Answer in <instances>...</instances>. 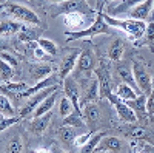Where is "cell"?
Segmentation results:
<instances>
[{"label": "cell", "instance_id": "1f68e13d", "mask_svg": "<svg viewBox=\"0 0 154 153\" xmlns=\"http://www.w3.org/2000/svg\"><path fill=\"white\" fill-rule=\"evenodd\" d=\"M63 125H69V127H72V129H75V130H83L86 127V124H85V121L82 118V114L77 113L75 110L63 119Z\"/></svg>", "mask_w": 154, "mask_h": 153}, {"label": "cell", "instance_id": "5b68a950", "mask_svg": "<svg viewBox=\"0 0 154 153\" xmlns=\"http://www.w3.org/2000/svg\"><path fill=\"white\" fill-rule=\"evenodd\" d=\"M69 12L94 14V11L85 3V0H66V2H63V3L53 5V8H51V17H57V16H62V14H69Z\"/></svg>", "mask_w": 154, "mask_h": 153}, {"label": "cell", "instance_id": "f546056e", "mask_svg": "<svg viewBox=\"0 0 154 153\" xmlns=\"http://www.w3.org/2000/svg\"><path fill=\"white\" fill-rule=\"evenodd\" d=\"M125 53V46H123V40L122 39H116L112 40V43L108 48V57L112 62H120Z\"/></svg>", "mask_w": 154, "mask_h": 153}, {"label": "cell", "instance_id": "484cf974", "mask_svg": "<svg viewBox=\"0 0 154 153\" xmlns=\"http://www.w3.org/2000/svg\"><path fill=\"white\" fill-rule=\"evenodd\" d=\"M23 25L17 20H0V37H11L19 34Z\"/></svg>", "mask_w": 154, "mask_h": 153}, {"label": "cell", "instance_id": "c3c4849f", "mask_svg": "<svg viewBox=\"0 0 154 153\" xmlns=\"http://www.w3.org/2000/svg\"><path fill=\"white\" fill-rule=\"evenodd\" d=\"M2 9H5V5H0V11H2Z\"/></svg>", "mask_w": 154, "mask_h": 153}, {"label": "cell", "instance_id": "e0dca14e", "mask_svg": "<svg viewBox=\"0 0 154 153\" xmlns=\"http://www.w3.org/2000/svg\"><path fill=\"white\" fill-rule=\"evenodd\" d=\"M123 102L134 111V114L137 116V121H145L148 118V113H146V96L145 94L140 93L136 99L123 100Z\"/></svg>", "mask_w": 154, "mask_h": 153}, {"label": "cell", "instance_id": "8d00e7d4", "mask_svg": "<svg viewBox=\"0 0 154 153\" xmlns=\"http://www.w3.org/2000/svg\"><path fill=\"white\" fill-rule=\"evenodd\" d=\"M74 111V107H72V102L66 97V96H63L59 102V114L63 118H66L68 114H71Z\"/></svg>", "mask_w": 154, "mask_h": 153}, {"label": "cell", "instance_id": "4316f807", "mask_svg": "<svg viewBox=\"0 0 154 153\" xmlns=\"http://www.w3.org/2000/svg\"><path fill=\"white\" fill-rule=\"evenodd\" d=\"M57 93H59V90H56L53 94H49L48 97H45V99L40 102V105L34 110L32 118L43 116V114H46V113H49L51 110H53V107H54V104H56V99H57Z\"/></svg>", "mask_w": 154, "mask_h": 153}, {"label": "cell", "instance_id": "3957f363", "mask_svg": "<svg viewBox=\"0 0 154 153\" xmlns=\"http://www.w3.org/2000/svg\"><path fill=\"white\" fill-rule=\"evenodd\" d=\"M5 11H6L8 16H11L17 22L32 25V27H40V17H38L35 12L31 8H28V6H23V5H19V3H12V2H6L5 3Z\"/></svg>", "mask_w": 154, "mask_h": 153}, {"label": "cell", "instance_id": "ba28073f", "mask_svg": "<svg viewBox=\"0 0 154 153\" xmlns=\"http://www.w3.org/2000/svg\"><path fill=\"white\" fill-rule=\"evenodd\" d=\"M59 88H60V85H54V87L45 88V90H42V91H38V93L29 96V97H28V102H26V104H25V107L20 110L19 116H20L22 119H26L28 116H32L34 110L40 105V102H42L45 97H48L49 94H53L56 90H59Z\"/></svg>", "mask_w": 154, "mask_h": 153}, {"label": "cell", "instance_id": "4dcf8cb0", "mask_svg": "<svg viewBox=\"0 0 154 153\" xmlns=\"http://www.w3.org/2000/svg\"><path fill=\"white\" fill-rule=\"evenodd\" d=\"M28 84L26 82H2V85H0V90L2 91H8V93H12V94H20L23 93L25 90H28Z\"/></svg>", "mask_w": 154, "mask_h": 153}, {"label": "cell", "instance_id": "9a60e30c", "mask_svg": "<svg viewBox=\"0 0 154 153\" xmlns=\"http://www.w3.org/2000/svg\"><path fill=\"white\" fill-rule=\"evenodd\" d=\"M14 63L17 65L14 57L0 53V81L2 82H11L14 79V68H12Z\"/></svg>", "mask_w": 154, "mask_h": 153}, {"label": "cell", "instance_id": "f1b7e54d", "mask_svg": "<svg viewBox=\"0 0 154 153\" xmlns=\"http://www.w3.org/2000/svg\"><path fill=\"white\" fill-rule=\"evenodd\" d=\"M116 96H117L119 99L122 100H133L139 96V91L136 90V88H133L131 85H128L125 82H120L117 85V88H116Z\"/></svg>", "mask_w": 154, "mask_h": 153}, {"label": "cell", "instance_id": "9c48e42d", "mask_svg": "<svg viewBox=\"0 0 154 153\" xmlns=\"http://www.w3.org/2000/svg\"><path fill=\"white\" fill-rule=\"evenodd\" d=\"M106 99H108V100L111 102V104L114 105L116 113H117V116H119V119H120V121H123V122H126V124L137 122V116L134 114V111H133L130 107H128L122 99H119L117 96H116L114 93H109Z\"/></svg>", "mask_w": 154, "mask_h": 153}, {"label": "cell", "instance_id": "2e32d148", "mask_svg": "<svg viewBox=\"0 0 154 153\" xmlns=\"http://www.w3.org/2000/svg\"><path fill=\"white\" fill-rule=\"evenodd\" d=\"M142 2H145V0H119V2H114L112 5H108L106 14L117 17L120 14L128 12L130 9H133L134 6H137L139 3H142Z\"/></svg>", "mask_w": 154, "mask_h": 153}, {"label": "cell", "instance_id": "5bb4252c", "mask_svg": "<svg viewBox=\"0 0 154 153\" xmlns=\"http://www.w3.org/2000/svg\"><path fill=\"white\" fill-rule=\"evenodd\" d=\"M51 118H53V113H46L43 116H37V118H32L31 121H28V130L35 135V136H40L43 135L48 127H49V122H51Z\"/></svg>", "mask_w": 154, "mask_h": 153}, {"label": "cell", "instance_id": "f35d334b", "mask_svg": "<svg viewBox=\"0 0 154 153\" xmlns=\"http://www.w3.org/2000/svg\"><path fill=\"white\" fill-rule=\"evenodd\" d=\"M22 118L20 116H0V132H3L14 124H17Z\"/></svg>", "mask_w": 154, "mask_h": 153}, {"label": "cell", "instance_id": "8992f818", "mask_svg": "<svg viewBox=\"0 0 154 153\" xmlns=\"http://www.w3.org/2000/svg\"><path fill=\"white\" fill-rule=\"evenodd\" d=\"M131 70H133L134 81H136V85L140 90V93L142 94H149L151 88H152V78H151V74L148 73L146 67L143 65V62L142 60H134Z\"/></svg>", "mask_w": 154, "mask_h": 153}, {"label": "cell", "instance_id": "f6af8a7d", "mask_svg": "<svg viewBox=\"0 0 154 153\" xmlns=\"http://www.w3.org/2000/svg\"><path fill=\"white\" fill-rule=\"evenodd\" d=\"M49 3H53V5H59V3H63V2H66V0H48Z\"/></svg>", "mask_w": 154, "mask_h": 153}, {"label": "cell", "instance_id": "7c38bea8", "mask_svg": "<svg viewBox=\"0 0 154 153\" xmlns=\"http://www.w3.org/2000/svg\"><path fill=\"white\" fill-rule=\"evenodd\" d=\"M60 81H62V79L59 78V74L53 73V74H49L48 78L42 79L40 82H37L34 87H31V88H28V90H25L23 93H20V94H19V97H29V96H32V94H35V93H38V91L45 90V88H49V87L59 85V84H60Z\"/></svg>", "mask_w": 154, "mask_h": 153}, {"label": "cell", "instance_id": "681fc988", "mask_svg": "<svg viewBox=\"0 0 154 153\" xmlns=\"http://www.w3.org/2000/svg\"><path fill=\"white\" fill-rule=\"evenodd\" d=\"M109 2H112V0H109Z\"/></svg>", "mask_w": 154, "mask_h": 153}, {"label": "cell", "instance_id": "b9f144b4", "mask_svg": "<svg viewBox=\"0 0 154 153\" xmlns=\"http://www.w3.org/2000/svg\"><path fill=\"white\" fill-rule=\"evenodd\" d=\"M11 46H9V43H8V40H6V37H0V51H6V49H9Z\"/></svg>", "mask_w": 154, "mask_h": 153}, {"label": "cell", "instance_id": "ee69618b", "mask_svg": "<svg viewBox=\"0 0 154 153\" xmlns=\"http://www.w3.org/2000/svg\"><path fill=\"white\" fill-rule=\"evenodd\" d=\"M142 150L143 153H154V145H145Z\"/></svg>", "mask_w": 154, "mask_h": 153}, {"label": "cell", "instance_id": "7a4b0ae2", "mask_svg": "<svg viewBox=\"0 0 154 153\" xmlns=\"http://www.w3.org/2000/svg\"><path fill=\"white\" fill-rule=\"evenodd\" d=\"M97 34H111V27L105 22L102 8L97 9L96 19H94V22L89 25V27H86V28H83L80 31H65V36L68 37V42L86 39V37H94Z\"/></svg>", "mask_w": 154, "mask_h": 153}, {"label": "cell", "instance_id": "7dc6e473", "mask_svg": "<svg viewBox=\"0 0 154 153\" xmlns=\"http://www.w3.org/2000/svg\"><path fill=\"white\" fill-rule=\"evenodd\" d=\"M6 3V0H0V5H5Z\"/></svg>", "mask_w": 154, "mask_h": 153}, {"label": "cell", "instance_id": "ab89813d", "mask_svg": "<svg viewBox=\"0 0 154 153\" xmlns=\"http://www.w3.org/2000/svg\"><path fill=\"white\" fill-rule=\"evenodd\" d=\"M146 113L148 116H154V76H152V88L151 93L146 97Z\"/></svg>", "mask_w": 154, "mask_h": 153}, {"label": "cell", "instance_id": "60d3db41", "mask_svg": "<svg viewBox=\"0 0 154 153\" xmlns=\"http://www.w3.org/2000/svg\"><path fill=\"white\" fill-rule=\"evenodd\" d=\"M93 135H94L93 132H86V133H83V135H77L75 139H74V145H79V147L85 145V144L89 141V138H91Z\"/></svg>", "mask_w": 154, "mask_h": 153}, {"label": "cell", "instance_id": "6da1fadb", "mask_svg": "<svg viewBox=\"0 0 154 153\" xmlns=\"http://www.w3.org/2000/svg\"><path fill=\"white\" fill-rule=\"evenodd\" d=\"M103 19L105 22L109 25L111 28H117L123 33L128 34V37L136 42L139 40L140 37L143 36L145 30H146V23L142 22V20H134V19H117V17H112V16H108L106 12H103Z\"/></svg>", "mask_w": 154, "mask_h": 153}, {"label": "cell", "instance_id": "52a82bcc", "mask_svg": "<svg viewBox=\"0 0 154 153\" xmlns=\"http://www.w3.org/2000/svg\"><path fill=\"white\" fill-rule=\"evenodd\" d=\"M94 76H96V79L99 82V97L106 99L108 94L112 93V79H111L109 68L103 60L99 63V67H96Z\"/></svg>", "mask_w": 154, "mask_h": 153}, {"label": "cell", "instance_id": "e575fe53", "mask_svg": "<svg viewBox=\"0 0 154 153\" xmlns=\"http://www.w3.org/2000/svg\"><path fill=\"white\" fill-rule=\"evenodd\" d=\"M37 45L40 46L46 54H49V56H57V54H59V46H57V43L53 42V40H49V39L40 37V39L37 40Z\"/></svg>", "mask_w": 154, "mask_h": 153}, {"label": "cell", "instance_id": "d4e9b609", "mask_svg": "<svg viewBox=\"0 0 154 153\" xmlns=\"http://www.w3.org/2000/svg\"><path fill=\"white\" fill-rule=\"evenodd\" d=\"M136 46H148L151 49V53H154V22H148L146 23V30L143 33V36L139 40L134 42Z\"/></svg>", "mask_w": 154, "mask_h": 153}, {"label": "cell", "instance_id": "d6986e66", "mask_svg": "<svg viewBox=\"0 0 154 153\" xmlns=\"http://www.w3.org/2000/svg\"><path fill=\"white\" fill-rule=\"evenodd\" d=\"M151 9H152V2H151V0H145V2L139 3L137 6H134L133 9H130V11H128V14H130V19L145 22V20H149Z\"/></svg>", "mask_w": 154, "mask_h": 153}, {"label": "cell", "instance_id": "74e56055", "mask_svg": "<svg viewBox=\"0 0 154 153\" xmlns=\"http://www.w3.org/2000/svg\"><path fill=\"white\" fill-rule=\"evenodd\" d=\"M31 46H32V53H34L32 56H34L35 60H38V62H45V63H51V57H53V56L46 54L45 51L37 45V42L31 43Z\"/></svg>", "mask_w": 154, "mask_h": 153}, {"label": "cell", "instance_id": "ffe728a7", "mask_svg": "<svg viewBox=\"0 0 154 153\" xmlns=\"http://www.w3.org/2000/svg\"><path fill=\"white\" fill-rule=\"evenodd\" d=\"M86 14H82V12H69V14H65V25L68 27L66 31H80L85 28V19Z\"/></svg>", "mask_w": 154, "mask_h": 153}, {"label": "cell", "instance_id": "836d02e7", "mask_svg": "<svg viewBox=\"0 0 154 153\" xmlns=\"http://www.w3.org/2000/svg\"><path fill=\"white\" fill-rule=\"evenodd\" d=\"M23 151V139L19 133L11 136V139L6 144V153H22Z\"/></svg>", "mask_w": 154, "mask_h": 153}, {"label": "cell", "instance_id": "7bdbcfd3", "mask_svg": "<svg viewBox=\"0 0 154 153\" xmlns=\"http://www.w3.org/2000/svg\"><path fill=\"white\" fill-rule=\"evenodd\" d=\"M49 151H51V153H68V151H66L65 148H62V147H59L57 144H53V145H51Z\"/></svg>", "mask_w": 154, "mask_h": 153}, {"label": "cell", "instance_id": "d6a6232c", "mask_svg": "<svg viewBox=\"0 0 154 153\" xmlns=\"http://www.w3.org/2000/svg\"><path fill=\"white\" fill-rule=\"evenodd\" d=\"M106 136V132H97L94 133L91 138H89V141L80 147V153H94L96 151V147L99 145V142L102 141V138Z\"/></svg>", "mask_w": 154, "mask_h": 153}, {"label": "cell", "instance_id": "4fadbf2b", "mask_svg": "<svg viewBox=\"0 0 154 153\" xmlns=\"http://www.w3.org/2000/svg\"><path fill=\"white\" fill-rule=\"evenodd\" d=\"M96 151H105V153H122L123 151V142L117 136H103L99 145L96 147Z\"/></svg>", "mask_w": 154, "mask_h": 153}, {"label": "cell", "instance_id": "603a6c76", "mask_svg": "<svg viewBox=\"0 0 154 153\" xmlns=\"http://www.w3.org/2000/svg\"><path fill=\"white\" fill-rule=\"evenodd\" d=\"M100 108H99V105L96 104V102H91V104H86V105H83V108H82V118L89 124V125H94L96 122H99V119H100Z\"/></svg>", "mask_w": 154, "mask_h": 153}, {"label": "cell", "instance_id": "44dd1931", "mask_svg": "<svg viewBox=\"0 0 154 153\" xmlns=\"http://www.w3.org/2000/svg\"><path fill=\"white\" fill-rule=\"evenodd\" d=\"M116 74L119 76V78L122 79V82L131 85L133 88H136V90L139 91V88L136 85V81H134V76H133V70L130 67V63H125V62H119L117 65H116Z\"/></svg>", "mask_w": 154, "mask_h": 153}, {"label": "cell", "instance_id": "8fae6325", "mask_svg": "<svg viewBox=\"0 0 154 153\" xmlns=\"http://www.w3.org/2000/svg\"><path fill=\"white\" fill-rule=\"evenodd\" d=\"M80 53L82 51L80 49H77V48H72V49H69L68 53L62 57V60H60V67H59V78L63 81L65 78H68V76L74 71V68H75V63H77V59H79V56H80Z\"/></svg>", "mask_w": 154, "mask_h": 153}, {"label": "cell", "instance_id": "d590c367", "mask_svg": "<svg viewBox=\"0 0 154 153\" xmlns=\"http://www.w3.org/2000/svg\"><path fill=\"white\" fill-rule=\"evenodd\" d=\"M0 113H3V116H16V110L5 94H0Z\"/></svg>", "mask_w": 154, "mask_h": 153}, {"label": "cell", "instance_id": "277c9868", "mask_svg": "<svg viewBox=\"0 0 154 153\" xmlns=\"http://www.w3.org/2000/svg\"><path fill=\"white\" fill-rule=\"evenodd\" d=\"M96 65H97V60H96V56L93 53L91 48H86L83 49L79 59H77V63H75V68H74V78H82V76H85V78H89L94 70H96Z\"/></svg>", "mask_w": 154, "mask_h": 153}, {"label": "cell", "instance_id": "ac0fdd59", "mask_svg": "<svg viewBox=\"0 0 154 153\" xmlns=\"http://www.w3.org/2000/svg\"><path fill=\"white\" fill-rule=\"evenodd\" d=\"M29 76L31 79L37 84L40 82L42 79L48 78L49 74H53V65L51 63H45V62H40V63H29Z\"/></svg>", "mask_w": 154, "mask_h": 153}, {"label": "cell", "instance_id": "cb8c5ba5", "mask_svg": "<svg viewBox=\"0 0 154 153\" xmlns=\"http://www.w3.org/2000/svg\"><path fill=\"white\" fill-rule=\"evenodd\" d=\"M37 28V27H35ZM35 28H29V27H22V30L17 34V39L22 43H34L40 39V33L42 30H35Z\"/></svg>", "mask_w": 154, "mask_h": 153}, {"label": "cell", "instance_id": "83f0119b", "mask_svg": "<svg viewBox=\"0 0 154 153\" xmlns=\"http://www.w3.org/2000/svg\"><path fill=\"white\" fill-rule=\"evenodd\" d=\"M75 129H72V127L69 125H62L59 127L57 130V138L60 139L62 144H65L66 147H71L74 145V139H75Z\"/></svg>", "mask_w": 154, "mask_h": 153}, {"label": "cell", "instance_id": "bcb514c9", "mask_svg": "<svg viewBox=\"0 0 154 153\" xmlns=\"http://www.w3.org/2000/svg\"><path fill=\"white\" fill-rule=\"evenodd\" d=\"M34 153H51V151L46 148H37V150H34Z\"/></svg>", "mask_w": 154, "mask_h": 153}, {"label": "cell", "instance_id": "7402d4cb", "mask_svg": "<svg viewBox=\"0 0 154 153\" xmlns=\"http://www.w3.org/2000/svg\"><path fill=\"white\" fill-rule=\"evenodd\" d=\"M99 99H100L99 97V82L94 78L89 82V85L83 90V96H80V107H83L86 104H91V102H96Z\"/></svg>", "mask_w": 154, "mask_h": 153}, {"label": "cell", "instance_id": "30bf717a", "mask_svg": "<svg viewBox=\"0 0 154 153\" xmlns=\"http://www.w3.org/2000/svg\"><path fill=\"white\" fill-rule=\"evenodd\" d=\"M63 91L65 96L72 102V107L77 113L82 114V108H80V85L77 84L75 78H65L63 79Z\"/></svg>", "mask_w": 154, "mask_h": 153}]
</instances>
